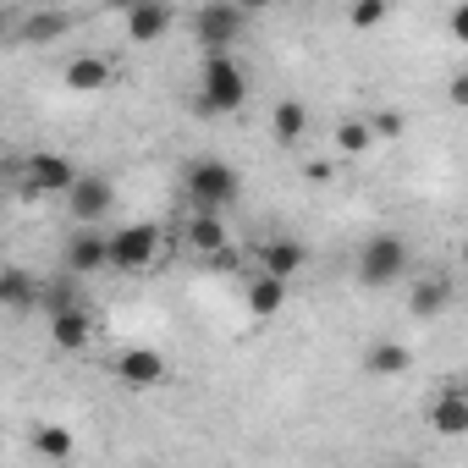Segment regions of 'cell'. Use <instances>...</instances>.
I'll list each match as a JSON object with an SVG mask.
<instances>
[{
	"mask_svg": "<svg viewBox=\"0 0 468 468\" xmlns=\"http://www.w3.org/2000/svg\"><path fill=\"white\" fill-rule=\"evenodd\" d=\"M249 100V72L226 56H204V72H198V111L204 116H231V111H243Z\"/></svg>",
	"mask_w": 468,
	"mask_h": 468,
	"instance_id": "cell-1",
	"label": "cell"
},
{
	"mask_svg": "<svg viewBox=\"0 0 468 468\" xmlns=\"http://www.w3.org/2000/svg\"><path fill=\"white\" fill-rule=\"evenodd\" d=\"M238 193H243V176H238V165H231V160L204 154V160L187 165V198H193L198 209L226 215L231 204H238Z\"/></svg>",
	"mask_w": 468,
	"mask_h": 468,
	"instance_id": "cell-2",
	"label": "cell"
},
{
	"mask_svg": "<svg viewBox=\"0 0 468 468\" xmlns=\"http://www.w3.org/2000/svg\"><path fill=\"white\" fill-rule=\"evenodd\" d=\"M408 243L397 238V231H375V238L364 243V254H358V282L364 287H397L402 276H408Z\"/></svg>",
	"mask_w": 468,
	"mask_h": 468,
	"instance_id": "cell-3",
	"label": "cell"
},
{
	"mask_svg": "<svg viewBox=\"0 0 468 468\" xmlns=\"http://www.w3.org/2000/svg\"><path fill=\"white\" fill-rule=\"evenodd\" d=\"M160 260V226L154 220H133L122 231H111V271H149Z\"/></svg>",
	"mask_w": 468,
	"mask_h": 468,
	"instance_id": "cell-4",
	"label": "cell"
},
{
	"mask_svg": "<svg viewBox=\"0 0 468 468\" xmlns=\"http://www.w3.org/2000/svg\"><path fill=\"white\" fill-rule=\"evenodd\" d=\"M249 28V12L243 6H204V12H193V34H198V45H204V56H226V45L238 39Z\"/></svg>",
	"mask_w": 468,
	"mask_h": 468,
	"instance_id": "cell-5",
	"label": "cell"
},
{
	"mask_svg": "<svg viewBox=\"0 0 468 468\" xmlns=\"http://www.w3.org/2000/svg\"><path fill=\"white\" fill-rule=\"evenodd\" d=\"M61 265H67L72 276L111 271V238H105V231H94V226H78L72 238H67V254H61Z\"/></svg>",
	"mask_w": 468,
	"mask_h": 468,
	"instance_id": "cell-6",
	"label": "cell"
},
{
	"mask_svg": "<svg viewBox=\"0 0 468 468\" xmlns=\"http://www.w3.org/2000/svg\"><path fill=\"white\" fill-rule=\"evenodd\" d=\"M23 176H28V193H61V198H67L83 171H78L67 154H50V149H45V154H28Z\"/></svg>",
	"mask_w": 468,
	"mask_h": 468,
	"instance_id": "cell-7",
	"label": "cell"
},
{
	"mask_svg": "<svg viewBox=\"0 0 468 468\" xmlns=\"http://www.w3.org/2000/svg\"><path fill=\"white\" fill-rule=\"evenodd\" d=\"M67 204H72V220L94 226V220H105V215H111L116 187H111V176H105V171H83V176H78V187L67 193Z\"/></svg>",
	"mask_w": 468,
	"mask_h": 468,
	"instance_id": "cell-8",
	"label": "cell"
},
{
	"mask_svg": "<svg viewBox=\"0 0 468 468\" xmlns=\"http://www.w3.org/2000/svg\"><path fill=\"white\" fill-rule=\"evenodd\" d=\"M430 430L435 435H468V386H441L430 402Z\"/></svg>",
	"mask_w": 468,
	"mask_h": 468,
	"instance_id": "cell-9",
	"label": "cell"
},
{
	"mask_svg": "<svg viewBox=\"0 0 468 468\" xmlns=\"http://www.w3.org/2000/svg\"><path fill=\"white\" fill-rule=\"evenodd\" d=\"M298 271H309V249L298 238H271L260 249V276H276V282H292Z\"/></svg>",
	"mask_w": 468,
	"mask_h": 468,
	"instance_id": "cell-10",
	"label": "cell"
},
{
	"mask_svg": "<svg viewBox=\"0 0 468 468\" xmlns=\"http://www.w3.org/2000/svg\"><path fill=\"white\" fill-rule=\"evenodd\" d=\"M116 380H127L133 391L160 386V380H165V358H160L154 347H122V353H116Z\"/></svg>",
	"mask_w": 468,
	"mask_h": 468,
	"instance_id": "cell-11",
	"label": "cell"
},
{
	"mask_svg": "<svg viewBox=\"0 0 468 468\" xmlns=\"http://www.w3.org/2000/svg\"><path fill=\"white\" fill-rule=\"evenodd\" d=\"M50 342H56V353H83V347L94 342V314H89V303L56 314V320H50Z\"/></svg>",
	"mask_w": 468,
	"mask_h": 468,
	"instance_id": "cell-12",
	"label": "cell"
},
{
	"mask_svg": "<svg viewBox=\"0 0 468 468\" xmlns=\"http://www.w3.org/2000/svg\"><path fill=\"white\" fill-rule=\"evenodd\" d=\"M39 292H45V282H34L23 265H6V271H0V303H6L12 314L39 309Z\"/></svg>",
	"mask_w": 468,
	"mask_h": 468,
	"instance_id": "cell-13",
	"label": "cell"
},
{
	"mask_svg": "<svg viewBox=\"0 0 468 468\" xmlns=\"http://www.w3.org/2000/svg\"><path fill=\"white\" fill-rule=\"evenodd\" d=\"M171 23H176V12H171V6H154V0H144V6H133V12H127V39H133V45H154Z\"/></svg>",
	"mask_w": 468,
	"mask_h": 468,
	"instance_id": "cell-14",
	"label": "cell"
},
{
	"mask_svg": "<svg viewBox=\"0 0 468 468\" xmlns=\"http://www.w3.org/2000/svg\"><path fill=\"white\" fill-rule=\"evenodd\" d=\"M187 243H193L204 260L226 254V249H231V238H226V220H220V215H209V209H198V215L187 220Z\"/></svg>",
	"mask_w": 468,
	"mask_h": 468,
	"instance_id": "cell-15",
	"label": "cell"
},
{
	"mask_svg": "<svg viewBox=\"0 0 468 468\" xmlns=\"http://www.w3.org/2000/svg\"><path fill=\"white\" fill-rule=\"evenodd\" d=\"M61 78H67L72 94H100V89L111 83V61H105V56H72Z\"/></svg>",
	"mask_w": 468,
	"mask_h": 468,
	"instance_id": "cell-16",
	"label": "cell"
},
{
	"mask_svg": "<svg viewBox=\"0 0 468 468\" xmlns=\"http://www.w3.org/2000/svg\"><path fill=\"white\" fill-rule=\"evenodd\" d=\"M78 282H83V276H72V271H61V276H50V282H45V292H39V309H45V320L67 314V309H83V298H78Z\"/></svg>",
	"mask_w": 468,
	"mask_h": 468,
	"instance_id": "cell-17",
	"label": "cell"
},
{
	"mask_svg": "<svg viewBox=\"0 0 468 468\" xmlns=\"http://www.w3.org/2000/svg\"><path fill=\"white\" fill-rule=\"evenodd\" d=\"M446 303H452V282H446V276H424V282H413V292H408V314H419V320L441 314Z\"/></svg>",
	"mask_w": 468,
	"mask_h": 468,
	"instance_id": "cell-18",
	"label": "cell"
},
{
	"mask_svg": "<svg viewBox=\"0 0 468 468\" xmlns=\"http://www.w3.org/2000/svg\"><path fill=\"white\" fill-rule=\"evenodd\" d=\"M67 28H72L67 12H28L23 28H17V39H23V45H50V39H61Z\"/></svg>",
	"mask_w": 468,
	"mask_h": 468,
	"instance_id": "cell-19",
	"label": "cell"
},
{
	"mask_svg": "<svg viewBox=\"0 0 468 468\" xmlns=\"http://www.w3.org/2000/svg\"><path fill=\"white\" fill-rule=\"evenodd\" d=\"M271 133H276V144H303V133H309V105H303V100H282L276 116H271Z\"/></svg>",
	"mask_w": 468,
	"mask_h": 468,
	"instance_id": "cell-20",
	"label": "cell"
},
{
	"mask_svg": "<svg viewBox=\"0 0 468 468\" xmlns=\"http://www.w3.org/2000/svg\"><path fill=\"white\" fill-rule=\"evenodd\" d=\"M408 364H413V353H408L402 342H375V347L364 353V369H369V375H408Z\"/></svg>",
	"mask_w": 468,
	"mask_h": 468,
	"instance_id": "cell-21",
	"label": "cell"
},
{
	"mask_svg": "<svg viewBox=\"0 0 468 468\" xmlns=\"http://www.w3.org/2000/svg\"><path fill=\"white\" fill-rule=\"evenodd\" d=\"M282 303H287V282H276V276H254V287H249V309H254L260 320H271V314H282Z\"/></svg>",
	"mask_w": 468,
	"mask_h": 468,
	"instance_id": "cell-22",
	"label": "cell"
},
{
	"mask_svg": "<svg viewBox=\"0 0 468 468\" xmlns=\"http://www.w3.org/2000/svg\"><path fill=\"white\" fill-rule=\"evenodd\" d=\"M34 452L50 457V463H67V457H72V430H67V424H39V430H34Z\"/></svg>",
	"mask_w": 468,
	"mask_h": 468,
	"instance_id": "cell-23",
	"label": "cell"
},
{
	"mask_svg": "<svg viewBox=\"0 0 468 468\" xmlns=\"http://www.w3.org/2000/svg\"><path fill=\"white\" fill-rule=\"evenodd\" d=\"M369 144H375V127H369V122H358V116H347V122L336 127V149H342V154H364Z\"/></svg>",
	"mask_w": 468,
	"mask_h": 468,
	"instance_id": "cell-24",
	"label": "cell"
},
{
	"mask_svg": "<svg viewBox=\"0 0 468 468\" xmlns=\"http://www.w3.org/2000/svg\"><path fill=\"white\" fill-rule=\"evenodd\" d=\"M386 12H391L386 0H358V6L347 12V23H353V28H380V23H386Z\"/></svg>",
	"mask_w": 468,
	"mask_h": 468,
	"instance_id": "cell-25",
	"label": "cell"
},
{
	"mask_svg": "<svg viewBox=\"0 0 468 468\" xmlns=\"http://www.w3.org/2000/svg\"><path fill=\"white\" fill-rule=\"evenodd\" d=\"M369 127H375V138H402V133H408V116L386 105V111H375V116H369Z\"/></svg>",
	"mask_w": 468,
	"mask_h": 468,
	"instance_id": "cell-26",
	"label": "cell"
},
{
	"mask_svg": "<svg viewBox=\"0 0 468 468\" xmlns=\"http://www.w3.org/2000/svg\"><path fill=\"white\" fill-rule=\"evenodd\" d=\"M303 176H309V182H331L336 165H331V160H303Z\"/></svg>",
	"mask_w": 468,
	"mask_h": 468,
	"instance_id": "cell-27",
	"label": "cell"
},
{
	"mask_svg": "<svg viewBox=\"0 0 468 468\" xmlns=\"http://www.w3.org/2000/svg\"><path fill=\"white\" fill-rule=\"evenodd\" d=\"M452 105H463V111H468V72H457V78H452Z\"/></svg>",
	"mask_w": 468,
	"mask_h": 468,
	"instance_id": "cell-28",
	"label": "cell"
},
{
	"mask_svg": "<svg viewBox=\"0 0 468 468\" xmlns=\"http://www.w3.org/2000/svg\"><path fill=\"white\" fill-rule=\"evenodd\" d=\"M209 265H215V271H238V265H243V254H238V249H226V254H215Z\"/></svg>",
	"mask_w": 468,
	"mask_h": 468,
	"instance_id": "cell-29",
	"label": "cell"
},
{
	"mask_svg": "<svg viewBox=\"0 0 468 468\" xmlns=\"http://www.w3.org/2000/svg\"><path fill=\"white\" fill-rule=\"evenodd\" d=\"M452 34L468 45V6H457V12H452Z\"/></svg>",
	"mask_w": 468,
	"mask_h": 468,
	"instance_id": "cell-30",
	"label": "cell"
}]
</instances>
